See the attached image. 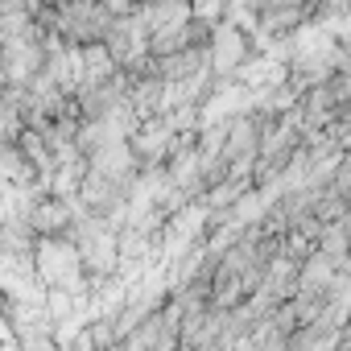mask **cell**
Wrapping results in <instances>:
<instances>
[{
  "label": "cell",
  "instance_id": "1",
  "mask_svg": "<svg viewBox=\"0 0 351 351\" xmlns=\"http://www.w3.org/2000/svg\"><path fill=\"white\" fill-rule=\"evenodd\" d=\"M71 219V211H66V203H50V207H42V211H34V228H42V232H50L54 223H66Z\"/></svg>",
  "mask_w": 351,
  "mask_h": 351
}]
</instances>
